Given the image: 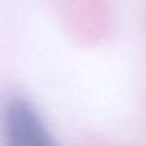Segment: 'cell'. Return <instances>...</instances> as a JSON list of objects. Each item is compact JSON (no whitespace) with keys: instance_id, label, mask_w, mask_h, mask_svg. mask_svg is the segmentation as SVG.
I'll list each match as a JSON object with an SVG mask.
<instances>
[{"instance_id":"cell-1","label":"cell","mask_w":146,"mask_h":146,"mask_svg":"<svg viewBox=\"0 0 146 146\" xmlns=\"http://www.w3.org/2000/svg\"><path fill=\"white\" fill-rule=\"evenodd\" d=\"M0 141L2 146H57L38 110L17 93L0 98Z\"/></svg>"}]
</instances>
